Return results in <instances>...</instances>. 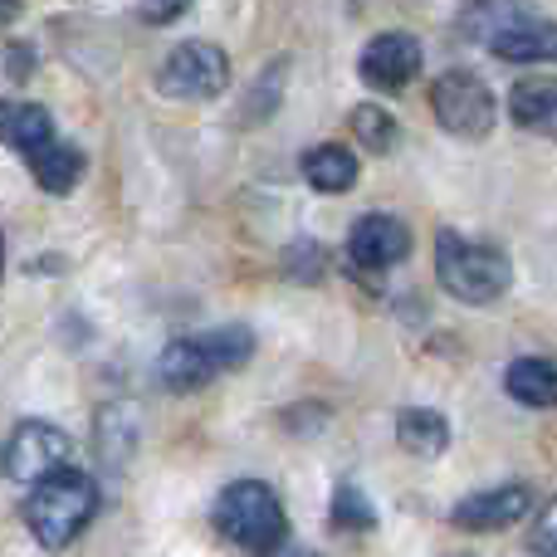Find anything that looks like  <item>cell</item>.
Returning a JSON list of instances; mask_svg holds the SVG:
<instances>
[{"instance_id":"cell-7","label":"cell","mask_w":557,"mask_h":557,"mask_svg":"<svg viewBox=\"0 0 557 557\" xmlns=\"http://www.w3.org/2000/svg\"><path fill=\"white\" fill-rule=\"evenodd\" d=\"M69 450H74V441H69L59 425L20 421L15 435H10V445H5V474L15 484H39V480H49V474L64 470Z\"/></svg>"},{"instance_id":"cell-11","label":"cell","mask_w":557,"mask_h":557,"mask_svg":"<svg viewBox=\"0 0 557 557\" xmlns=\"http://www.w3.org/2000/svg\"><path fill=\"white\" fill-rule=\"evenodd\" d=\"M509 117L529 133L557 137V74L543 78H523V84L509 88Z\"/></svg>"},{"instance_id":"cell-15","label":"cell","mask_w":557,"mask_h":557,"mask_svg":"<svg viewBox=\"0 0 557 557\" xmlns=\"http://www.w3.org/2000/svg\"><path fill=\"white\" fill-rule=\"evenodd\" d=\"M396 441H401V450L421 455V460H435V455L450 445V421H445L441 411H431V406H406V411L396 416Z\"/></svg>"},{"instance_id":"cell-10","label":"cell","mask_w":557,"mask_h":557,"mask_svg":"<svg viewBox=\"0 0 557 557\" xmlns=\"http://www.w3.org/2000/svg\"><path fill=\"white\" fill-rule=\"evenodd\" d=\"M529 490L523 484H499V490H484V494H470L450 509V523L455 529H470V533H499L509 523H519L529 513Z\"/></svg>"},{"instance_id":"cell-9","label":"cell","mask_w":557,"mask_h":557,"mask_svg":"<svg viewBox=\"0 0 557 557\" xmlns=\"http://www.w3.org/2000/svg\"><path fill=\"white\" fill-rule=\"evenodd\" d=\"M416 74H421V45H416L411 35H401V29H392V35H376L372 45L362 49V78L372 88H382V94H396V88H406Z\"/></svg>"},{"instance_id":"cell-16","label":"cell","mask_w":557,"mask_h":557,"mask_svg":"<svg viewBox=\"0 0 557 557\" xmlns=\"http://www.w3.org/2000/svg\"><path fill=\"white\" fill-rule=\"evenodd\" d=\"M304 182L313 186V191H347V186L357 182V157L347 152V147H313V152H304Z\"/></svg>"},{"instance_id":"cell-4","label":"cell","mask_w":557,"mask_h":557,"mask_svg":"<svg viewBox=\"0 0 557 557\" xmlns=\"http://www.w3.org/2000/svg\"><path fill=\"white\" fill-rule=\"evenodd\" d=\"M435 274L445 294H455L460 304H494L513 278L509 255H499L494 245H474L455 231H441L435 240Z\"/></svg>"},{"instance_id":"cell-6","label":"cell","mask_w":557,"mask_h":557,"mask_svg":"<svg viewBox=\"0 0 557 557\" xmlns=\"http://www.w3.org/2000/svg\"><path fill=\"white\" fill-rule=\"evenodd\" d=\"M231 84V59L221 45H206V39H186L157 69V88L166 98H182V103H206L221 88Z\"/></svg>"},{"instance_id":"cell-18","label":"cell","mask_w":557,"mask_h":557,"mask_svg":"<svg viewBox=\"0 0 557 557\" xmlns=\"http://www.w3.org/2000/svg\"><path fill=\"white\" fill-rule=\"evenodd\" d=\"M5 137H10V147L35 157L39 147L54 143V123H49V113L39 103H10L5 108Z\"/></svg>"},{"instance_id":"cell-8","label":"cell","mask_w":557,"mask_h":557,"mask_svg":"<svg viewBox=\"0 0 557 557\" xmlns=\"http://www.w3.org/2000/svg\"><path fill=\"white\" fill-rule=\"evenodd\" d=\"M347 255L362 270H392V264H401L411 255V231L396 215H382V211L362 215L352 225V235H347Z\"/></svg>"},{"instance_id":"cell-2","label":"cell","mask_w":557,"mask_h":557,"mask_svg":"<svg viewBox=\"0 0 557 557\" xmlns=\"http://www.w3.org/2000/svg\"><path fill=\"white\" fill-rule=\"evenodd\" d=\"M255 357L250 327H211L201 337H176L162 357H157V376L172 392H196V386L215 382L221 372H235Z\"/></svg>"},{"instance_id":"cell-3","label":"cell","mask_w":557,"mask_h":557,"mask_svg":"<svg viewBox=\"0 0 557 557\" xmlns=\"http://www.w3.org/2000/svg\"><path fill=\"white\" fill-rule=\"evenodd\" d=\"M215 529H221V539L235 543V548L270 557V553L284 548L288 519H284V504L274 499L270 484L235 480L231 490L215 499Z\"/></svg>"},{"instance_id":"cell-12","label":"cell","mask_w":557,"mask_h":557,"mask_svg":"<svg viewBox=\"0 0 557 557\" xmlns=\"http://www.w3.org/2000/svg\"><path fill=\"white\" fill-rule=\"evenodd\" d=\"M504 392L529 411H548V406H557V367L548 357H519L504 372Z\"/></svg>"},{"instance_id":"cell-22","label":"cell","mask_w":557,"mask_h":557,"mask_svg":"<svg viewBox=\"0 0 557 557\" xmlns=\"http://www.w3.org/2000/svg\"><path fill=\"white\" fill-rule=\"evenodd\" d=\"M186 5H191V0H143V15L152 20V25H172Z\"/></svg>"},{"instance_id":"cell-13","label":"cell","mask_w":557,"mask_h":557,"mask_svg":"<svg viewBox=\"0 0 557 557\" xmlns=\"http://www.w3.org/2000/svg\"><path fill=\"white\" fill-rule=\"evenodd\" d=\"M494 59H509V64H543V59H557V25L553 20H523L509 35H499L490 45Z\"/></svg>"},{"instance_id":"cell-20","label":"cell","mask_w":557,"mask_h":557,"mask_svg":"<svg viewBox=\"0 0 557 557\" xmlns=\"http://www.w3.org/2000/svg\"><path fill=\"white\" fill-rule=\"evenodd\" d=\"M333 523H337V529H357V533H367L376 523V509L367 504V494L357 490V484H337V494H333Z\"/></svg>"},{"instance_id":"cell-5","label":"cell","mask_w":557,"mask_h":557,"mask_svg":"<svg viewBox=\"0 0 557 557\" xmlns=\"http://www.w3.org/2000/svg\"><path fill=\"white\" fill-rule=\"evenodd\" d=\"M431 108H435V117H441L445 133L465 137V143L490 137L494 117H499V103H494L490 84H484L480 74H470V69H450V74L435 78L431 84Z\"/></svg>"},{"instance_id":"cell-14","label":"cell","mask_w":557,"mask_h":557,"mask_svg":"<svg viewBox=\"0 0 557 557\" xmlns=\"http://www.w3.org/2000/svg\"><path fill=\"white\" fill-rule=\"evenodd\" d=\"M523 20H533V10L523 5V0H474V5H465L460 29L474 39V45L490 49L494 39L509 35V29L523 25Z\"/></svg>"},{"instance_id":"cell-24","label":"cell","mask_w":557,"mask_h":557,"mask_svg":"<svg viewBox=\"0 0 557 557\" xmlns=\"http://www.w3.org/2000/svg\"><path fill=\"white\" fill-rule=\"evenodd\" d=\"M278 557H318V553H304V548H288V553H278Z\"/></svg>"},{"instance_id":"cell-19","label":"cell","mask_w":557,"mask_h":557,"mask_svg":"<svg viewBox=\"0 0 557 557\" xmlns=\"http://www.w3.org/2000/svg\"><path fill=\"white\" fill-rule=\"evenodd\" d=\"M352 133L362 137L367 152H392V143H396V123H392V113H386V108H376V103L352 108Z\"/></svg>"},{"instance_id":"cell-23","label":"cell","mask_w":557,"mask_h":557,"mask_svg":"<svg viewBox=\"0 0 557 557\" xmlns=\"http://www.w3.org/2000/svg\"><path fill=\"white\" fill-rule=\"evenodd\" d=\"M10 74H15V78H29V49H25V45H10Z\"/></svg>"},{"instance_id":"cell-1","label":"cell","mask_w":557,"mask_h":557,"mask_svg":"<svg viewBox=\"0 0 557 557\" xmlns=\"http://www.w3.org/2000/svg\"><path fill=\"white\" fill-rule=\"evenodd\" d=\"M98 513V484L78 470H59L49 480H39L25 499V529L39 548L59 553L88 529V519Z\"/></svg>"},{"instance_id":"cell-21","label":"cell","mask_w":557,"mask_h":557,"mask_svg":"<svg viewBox=\"0 0 557 557\" xmlns=\"http://www.w3.org/2000/svg\"><path fill=\"white\" fill-rule=\"evenodd\" d=\"M533 553H548L557 557V499L543 509V519H539V529H533Z\"/></svg>"},{"instance_id":"cell-17","label":"cell","mask_w":557,"mask_h":557,"mask_svg":"<svg viewBox=\"0 0 557 557\" xmlns=\"http://www.w3.org/2000/svg\"><path fill=\"white\" fill-rule=\"evenodd\" d=\"M29 172H35V182L45 186V191L64 196V191H74L78 176H84V152H78V147H64V143H49L29 157Z\"/></svg>"}]
</instances>
